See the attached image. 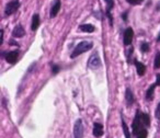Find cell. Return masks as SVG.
<instances>
[{
  "mask_svg": "<svg viewBox=\"0 0 160 138\" xmlns=\"http://www.w3.org/2000/svg\"><path fill=\"white\" fill-rule=\"evenodd\" d=\"M140 49H142V52H144V53H146V52H148L149 51V44L148 43H142V45H140Z\"/></svg>",
  "mask_w": 160,
  "mask_h": 138,
  "instance_id": "21",
  "label": "cell"
},
{
  "mask_svg": "<svg viewBox=\"0 0 160 138\" xmlns=\"http://www.w3.org/2000/svg\"><path fill=\"white\" fill-rule=\"evenodd\" d=\"M135 66H136V70H137V74L139 75V76H142V75L145 74V71H146V67H145V65L136 60Z\"/></svg>",
  "mask_w": 160,
  "mask_h": 138,
  "instance_id": "15",
  "label": "cell"
},
{
  "mask_svg": "<svg viewBox=\"0 0 160 138\" xmlns=\"http://www.w3.org/2000/svg\"><path fill=\"white\" fill-rule=\"evenodd\" d=\"M52 71H53V74H57V72L59 71V67H58L57 65H53V66H52Z\"/></svg>",
  "mask_w": 160,
  "mask_h": 138,
  "instance_id": "24",
  "label": "cell"
},
{
  "mask_svg": "<svg viewBox=\"0 0 160 138\" xmlns=\"http://www.w3.org/2000/svg\"><path fill=\"white\" fill-rule=\"evenodd\" d=\"M122 18L124 19V20H126V19H127V12H125L124 14H122Z\"/></svg>",
  "mask_w": 160,
  "mask_h": 138,
  "instance_id": "27",
  "label": "cell"
},
{
  "mask_svg": "<svg viewBox=\"0 0 160 138\" xmlns=\"http://www.w3.org/2000/svg\"><path fill=\"white\" fill-rule=\"evenodd\" d=\"M157 87V85L156 83H153V85H151L150 87H149V89L147 90V93H146V99L147 100H152L153 99V91H155V88Z\"/></svg>",
  "mask_w": 160,
  "mask_h": 138,
  "instance_id": "16",
  "label": "cell"
},
{
  "mask_svg": "<svg viewBox=\"0 0 160 138\" xmlns=\"http://www.w3.org/2000/svg\"><path fill=\"white\" fill-rule=\"evenodd\" d=\"M25 34V31L24 29L22 27V25H17L16 27L13 29V32H12V35L14 36V37H22V36H24Z\"/></svg>",
  "mask_w": 160,
  "mask_h": 138,
  "instance_id": "11",
  "label": "cell"
},
{
  "mask_svg": "<svg viewBox=\"0 0 160 138\" xmlns=\"http://www.w3.org/2000/svg\"><path fill=\"white\" fill-rule=\"evenodd\" d=\"M101 66V60H100V57H99L98 53H94L90 56L89 60H88V67L90 69H98L100 68Z\"/></svg>",
  "mask_w": 160,
  "mask_h": 138,
  "instance_id": "4",
  "label": "cell"
},
{
  "mask_svg": "<svg viewBox=\"0 0 160 138\" xmlns=\"http://www.w3.org/2000/svg\"><path fill=\"white\" fill-rule=\"evenodd\" d=\"M157 42H160V35H159V36H158V37H157Z\"/></svg>",
  "mask_w": 160,
  "mask_h": 138,
  "instance_id": "28",
  "label": "cell"
},
{
  "mask_svg": "<svg viewBox=\"0 0 160 138\" xmlns=\"http://www.w3.org/2000/svg\"><path fill=\"white\" fill-rule=\"evenodd\" d=\"M125 99H126V103L128 106L133 105L134 103V96H133V92L131 91V89L127 88L126 89V92H125Z\"/></svg>",
  "mask_w": 160,
  "mask_h": 138,
  "instance_id": "12",
  "label": "cell"
},
{
  "mask_svg": "<svg viewBox=\"0 0 160 138\" xmlns=\"http://www.w3.org/2000/svg\"><path fill=\"white\" fill-rule=\"evenodd\" d=\"M38 27H40V17H38V14H34L33 18H32V24H31L32 31L38 30Z\"/></svg>",
  "mask_w": 160,
  "mask_h": 138,
  "instance_id": "13",
  "label": "cell"
},
{
  "mask_svg": "<svg viewBox=\"0 0 160 138\" xmlns=\"http://www.w3.org/2000/svg\"><path fill=\"white\" fill-rule=\"evenodd\" d=\"M122 126H123V131H124V133H125V137L131 138V134H129V131H128V128H127V125L124 120H122Z\"/></svg>",
  "mask_w": 160,
  "mask_h": 138,
  "instance_id": "18",
  "label": "cell"
},
{
  "mask_svg": "<svg viewBox=\"0 0 160 138\" xmlns=\"http://www.w3.org/2000/svg\"><path fill=\"white\" fill-rule=\"evenodd\" d=\"M104 1L107 2V17L110 20V25L112 27L113 25V19H112L111 16V10L114 7V0H104Z\"/></svg>",
  "mask_w": 160,
  "mask_h": 138,
  "instance_id": "7",
  "label": "cell"
},
{
  "mask_svg": "<svg viewBox=\"0 0 160 138\" xmlns=\"http://www.w3.org/2000/svg\"><path fill=\"white\" fill-rule=\"evenodd\" d=\"M153 67H155V69L160 68V53H157V55H156L155 62H153Z\"/></svg>",
  "mask_w": 160,
  "mask_h": 138,
  "instance_id": "19",
  "label": "cell"
},
{
  "mask_svg": "<svg viewBox=\"0 0 160 138\" xmlns=\"http://www.w3.org/2000/svg\"><path fill=\"white\" fill-rule=\"evenodd\" d=\"M155 115H156V118H157V120H160V103L157 105V109H156Z\"/></svg>",
  "mask_w": 160,
  "mask_h": 138,
  "instance_id": "22",
  "label": "cell"
},
{
  "mask_svg": "<svg viewBox=\"0 0 160 138\" xmlns=\"http://www.w3.org/2000/svg\"><path fill=\"white\" fill-rule=\"evenodd\" d=\"M93 135L94 137L100 138L103 135V126L99 123H94L93 125Z\"/></svg>",
  "mask_w": 160,
  "mask_h": 138,
  "instance_id": "10",
  "label": "cell"
},
{
  "mask_svg": "<svg viewBox=\"0 0 160 138\" xmlns=\"http://www.w3.org/2000/svg\"><path fill=\"white\" fill-rule=\"evenodd\" d=\"M134 37V31L132 27H128V29L125 30L124 32V44L126 45H131L132 44V41H133Z\"/></svg>",
  "mask_w": 160,
  "mask_h": 138,
  "instance_id": "6",
  "label": "cell"
},
{
  "mask_svg": "<svg viewBox=\"0 0 160 138\" xmlns=\"http://www.w3.org/2000/svg\"><path fill=\"white\" fill-rule=\"evenodd\" d=\"M156 85L157 86H160V75H157V76H156Z\"/></svg>",
  "mask_w": 160,
  "mask_h": 138,
  "instance_id": "25",
  "label": "cell"
},
{
  "mask_svg": "<svg viewBox=\"0 0 160 138\" xmlns=\"http://www.w3.org/2000/svg\"><path fill=\"white\" fill-rule=\"evenodd\" d=\"M19 57V52L18 51H12L6 55V60H7L9 64H16L17 60Z\"/></svg>",
  "mask_w": 160,
  "mask_h": 138,
  "instance_id": "8",
  "label": "cell"
},
{
  "mask_svg": "<svg viewBox=\"0 0 160 138\" xmlns=\"http://www.w3.org/2000/svg\"><path fill=\"white\" fill-rule=\"evenodd\" d=\"M3 43V30H1V40H0V45H2Z\"/></svg>",
  "mask_w": 160,
  "mask_h": 138,
  "instance_id": "26",
  "label": "cell"
},
{
  "mask_svg": "<svg viewBox=\"0 0 160 138\" xmlns=\"http://www.w3.org/2000/svg\"><path fill=\"white\" fill-rule=\"evenodd\" d=\"M60 7H62V3H60V0H55V3L52 6L51 9V13H49V17L51 18H55L57 16V13L59 12Z\"/></svg>",
  "mask_w": 160,
  "mask_h": 138,
  "instance_id": "9",
  "label": "cell"
},
{
  "mask_svg": "<svg viewBox=\"0 0 160 138\" xmlns=\"http://www.w3.org/2000/svg\"><path fill=\"white\" fill-rule=\"evenodd\" d=\"M142 128H144V124H142V120H140V112L137 111L133 122V133L135 135H137L139 133V131H142Z\"/></svg>",
  "mask_w": 160,
  "mask_h": 138,
  "instance_id": "3",
  "label": "cell"
},
{
  "mask_svg": "<svg viewBox=\"0 0 160 138\" xmlns=\"http://www.w3.org/2000/svg\"><path fill=\"white\" fill-rule=\"evenodd\" d=\"M127 2L131 3V5H138L142 1V0H126Z\"/></svg>",
  "mask_w": 160,
  "mask_h": 138,
  "instance_id": "23",
  "label": "cell"
},
{
  "mask_svg": "<svg viewBox=\"0 0 160 138\" xmlns=\"http://www.w3.org/2000/svg\"><path fill=\"white\" fill-rule=\"evenodd\" d=\"M19 7H20L19 0H11V1L8 2L7 6H6V9H5L6 16H11V14H13L14 12L19 9Z\"/></svg>",
  "mask_w": 160,
  "mask_h": 138,
  "instance_id": "2",
  "label": "cell"
},
{
  "mask_svg": "<svg viewBox=\"0 0 160 138\" xmlns=\"http://www.w3.org/2000/svg\"><path fill=\"white\" fill-rule=\"evenodd\" d=\"M93 46V43L92 42H89V41H83V42H80L77 46L75 47L73 52L71 53L70 57L71 58H76L77 56L81 55V54L86 53V52L90 51Z\"/></svg>",
  "mask_w": 160,
  "mask_h": 138,
  "instance_id": "1",
  "label": "cell"
},
{
  "mask_svg": "<svg viewBox=\"0 0 160 138\" xmlns=\"http://www.w3.org/2000/svg\"><path fill=\"white\" fill-rule=\"evenodd\" d=\"M136 136H137V138H147V131L145 128H142Z\"/></svg>",
  "mask_w": 160,
  "mask_h": 138,
  "instance_id": "20",
  "label": "cell"
},
{
  "mask_svg": "<svg viewBox=\"0 0 160 138\" xmlns=\"http://www.w3.org/2000/svg\"><path fill=\"white\" fill-rule=\"evenodd\" d=\"M140 120H142L144 126H149L150 125V118H149V115L146 113H140Z\"/></svg>",
  "mask_w": 160,
  "mask_h": 138,
  "instance_id": "17",
  "label": "cell"
},
{
  "mask_svg": "<svg viewBox=\"0 0 160 138\" xmlns=\"http://www.w3.org/2000/svg\"><path fill=\"white\" fill-rule=\"evenodd\" d=\"M73 137L75 138H82L83 137V125L82 121L77 120L73 126Z\"/></svg>",
  "mask_w": 160,
  "mask_h": 138,
  "instance_id": "5",
  "label": "cell"
},
{
  "mask_svg": "<svg viewBox=\"0 0 160 138\" xmlns=\"http://www.w3.org/2000/svg\"><path fill=\"white\" fill-rule=\"evenodd\" d=\"M79 30H81L82 32H86V33H92V32H94L96 27L92 24H81L79 27Z\"/></svg>",
  "mask_w": 160,
  "mask_h": 138,
  "instance_id": "14",
  "label": "cell"
}]
</instances>
